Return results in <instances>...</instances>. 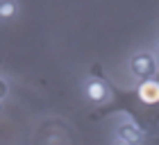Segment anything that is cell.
<instances>
[{"mask_svg":"<svg viewBox=\"0 0 159 145\" xmlns=\"http://www.w3.org/2000/svg\"><path fill=\"white\" fill-rule=\"evenodd\" d=\"M9 95V82H7V77L0 79V100H5Z\"/></svg>","mask_w":159,"mask_h":145,"instance_id":"6","label":"cell"},{"mask_svg":"<svg viewBox=\"0 0 159 145\" xmlns=\"http://www.w3.org/2000/svg\"><path fill=\"white\" fill-rule=\"evenodd\" d=\"M139 98H141V102H146V104L159 102V79H155V77L141 79V84H139Z\"/></svg>","mask_w":159,"mask_h":145,"instance_id":"3","label":"cell"},{"mask_svg":"<svg viewBox=\"0 0 159 145\" xmlns=\"http://www.w3.org/2000/svg\"><path fill=\"white\" fill-rule=\"evenodd\" d=\"M114 145H129V143H125V141H123V138H118L116 143H114Z\"/></svg>","mask_w":159,"mask_h":145,"instance_id":"7","label":"cell"},{"mask_svg":"<svg viewBox=\"0 0 159 145\" xmlns=\"http://www.w3.org/2000/svg\"><path fill=\"white\" fill-rule=\"evenodd\" d=\"M129 70L139 79H150V77H155V72H157V61L150 52H136V55H132V59H129Z\"/></svg>","mask_w":159,"mask_h":145,"instance_id":"1","label":"cell"},{"mask_svg":"<svg viewBox=\"0 0 159 145\" xmlns=\"http://www.w3.org/2000/svg\"><path fill=\"white\" fill-rule=\"evenodd\" d=\"M18 14V2L16 0H0V18L11 20Z\"/></svg>","mask_w":159,"mask_h":145,"instance_id":"5","label":"cell"},{"mask_svg":"<svg viewBox=\"0 0 159 145\" xmlns=\"http://www.w3.org/2000/svg\"><path fill=\"white\" fill-rule=\"evenodd\" d=\"M116 134H118V138H123V141L129 143V145H141V141H143V134L139 132V127L129 125V122H123Z\"/></svg>","mask_w":159,"mask_h":145,"instance_id":"4","label":"cell"},{"mask_svg":"<svg viewBox=\"0 0 159 145\" xmlns=\"http://www.w3.org/2000/svg\"><path fill=\"white\" fill-rule=\"evenodd\" d=\"M84 93H86V98H89V102H93V104H105L107 100H109V89H107V84L102 79H96V77L86 79Z\"/></svg>","mask_w":159,"mask_h":145,"instance_id":"2","label":"cell"}]
</instances>
